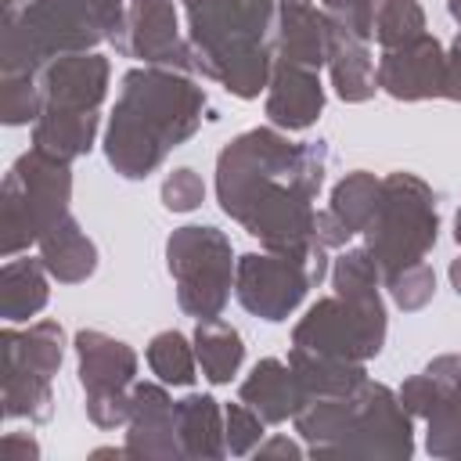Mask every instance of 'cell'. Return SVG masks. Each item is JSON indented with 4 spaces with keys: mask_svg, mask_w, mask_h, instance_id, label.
Listing matches in <instances>:
<instances>
[{
    "mask_svg": "<svg viewBox=\"0 0 461 461\" xmlns=\"http://www.w3.org/2000/svg\"><path fill=\"white\" fill-rule=\"evenodd\" d=\"M378 194H382V176H375L367 169H353L331 187V198L324 209L357 238L371 223V216L378 209Z\"/></svg>",
    "mask_w": 461,
    "mask_h": 461,
    "instance_id": "cell-28",
    "label": "cell"
},
{
    "mask_svg": "<svg viewBox=\"0 0 461 461\" xmlns=\"http://www.w3.org/2000/svg\"><path fill=\"white\" fill-rule=\"evenodd\" d=\"M331 25H342L364 40H371V0H321Z\"/></svg>",
    "mask_w": 461,
    "mask_h": 461,
    "instance_id": "cell-37",
    "label": "cell"
},
{
    "mask_svg": "<svg viewBox=\"0 0 461 461\" xmlns=\"http://www.w3.org/2000/svg\"><path fill=\"white\" fill-rule=\"evenodd\" d=\"M447 274H450V288H454V292H457V299H461V256H457V259H450V270H447Z\"/></svg>",
    "mask_w": 461,
    "mask_h": 461,
    "instance_id": "cell-41",
    "label": "cell"
},
{
    "mask_svg": "<svg viewBox=\"0 0 461 461\" xmlns=\"http://www.w3.org/2000/svg\"><path fill=\"white\" fill-rule=\"evenodd\" d=\"M288 364L295 371L299 389L310 396H349L367 382V367L357 360H335V357H317L306 349H288Z\"/></svg>",
    "mask_w": 461,
    "mask_h": 461,
    "instance_id": "cell-25",
    "label": "cell"
},
{
    "mask_svg": "<svg viewBox=\"0 0 461 461\" xmlns=\"http://www.w3.org/2000/svg\"><path fill=\"white\" fill-rule=\"evenodd\" d=\"M0 349L7 357H18L32 371L54 378L61 371V360H65V328L58 321H32L22 331L14 324H7L0 331Z\"/></svg>",
    "mask_w": 461,
    "mask_h": 461,
    "instance_id": "cell-27",
    "label": "cell"
},
{
    "mask_svg": "<svg viewBox=\"0 0 461 461\" xmlns=\"http://www.w3.org/2000/svg\"><path fill=\"white\" fill-rule=\"evenodd\" d=\"M112 47L122 58H133L140 65L194 72L187 32H180V18H176L173 0H130L126 25Z\"/></svg>",
    "mask_w": 461,
    "mask_h": 461,
    "instance_id": "cell-12",
    "label": "cell"
},
{
    "mask_svg": "<svg viewBox=\"0 0 461 461\" xmlns=\"http://www.w3.org/2000/svg\"><path fill=\"white\" fill-rule=\"evenodd\" d=\"M176 443L180 457L194 461H220L227 454V436H223V407L209 393H187L176 400Z\"/></svg>",
    "mask_w": 461,
    "mask_h": 461,
    "instance_id": "cell-21",
    "label": "cell"
},
{
    "mask_svg": "<svg viewBox=\"0 0 461 461\" xmlns=\"http://www.w3.org/2000/svg\"><path fill=\"white\" fill-rule=\"evenodd\" d=\"M256 457H306V447H299L288 436H270L256 447Z\"/></svg>",
    "mask_w": 461,
    "mask_h": 461,
    "instance_id": "cell-40",
    "label": "cell"
},
{
    "mask_svg": "<svg viewBox=\"0 0 461 461\" xmlns=\"http://www.w3.org/2000/svg\"><path fill=\"white\" fill-rule=\"evenodd\" d=\"M267 122L285 130V133H303L310 130L321 112H324V83L317 68L274 61V76L267 83V101H263Z\"/></svg>",
    "mask_w": 461,
    "mask_h": 461,
    "instance_id": "cell-16",
    "label": "cell"
},
{
    "mask_svg": "<svg viewBox=\"0 0 461 461\" xmlns=\"http://www.w3.org/2000/svg\"><path fill=\"white\" fill-rule=\"evenodd\" d=\"M234 249L212 223H187L166 238V270L176 288V303L194 321L223 317L234 292Z\"/></svg>",
    "mask_w": 461,
    "mask_h": 461,
    "instance_id": "cell-9",
    "label": "cell"
},
{
    "mask_svg": "<svg viewBox=\"0 0 461 461\" xmlns=\"http://www.w3.org/2000/svg\"><path fill=\"white\" fill-rule=\"evenodd\" d=\"M443 61H447V47L432 32H421V36L378 54V61H375L378 90H385L396 101L443 97Z\"/></svg>",
    "mask_w": 461,
    "mask_h": 461,
    "instance_id": "cell-13",
    "label": "cell"
},
{
    "mask_svg": "<svg viewBox=\"0 0 461 461\" xmlns=\"http://www.w3.org/2000/svg\"><path fill=\"white\" fill-rule=\"evenodd\" d=\"M202 202H205V184L191 166H180L162 180V205L169 212H194Z\"/></svg>",
    "mask_w": 461,
    "mask_h": 461,
    "instance_id": "cell-35",
    "label": "cell"
},
{
    "mask_svg": "<svg viewBox=\"0 0 461 461\" xmlns=\"http://www.w3.org/2000/svg\"><path fill=\"white\" fill-rule=\"evenodd\" d=\"M414 418L385 382H364L349 396H310L292 418L306 454H364L407 461L414 454Z\"/></svg>",
    "mask_w": 461,
    "mask_h": 461,
    "instance_id": "cell-5",
    "label": "cell"
},
{
    "mask_svg": "<svg viewBox=\"0 0 461 461\" xmlns=\"http://www.w3.org/2000/svg\"><path fill=\"white\" fill-rule=\"evenodd\" d=\"M0 450L14 461H36L40 457V443L29 436V432H4L0 439Z\"/></svg>",
    "mask_w": 461,
    "mask_h": 461,
    "instance_id": "cell-39",
    "label": "cell"
},
{
    "mask_svg": "<svg viewBox=\"0 0 461 461\" xmlns=\"http://www.w3.org/2000/svg\"><path fill=\"white\" fill-rule=\"evenodd\" d=\"M191 342H194L198 367L212 385H227L245 364V342H241L238 328H230L220 317L198 321L191 331Z\"/></svg>",
    "mask_w": 461,
    "mask_h": 461,
    "instance_id": "cell-26",
    "label": "cell"
},
{
    "mask_svg": "<svg viewBox=\"0 0 461 461\" xmlns=\"http://www.w3.org/2000/svg\"><path fill=\"white\" fill-rule=\"evenodd\" d=\"M277 61L324 68L328 61V14L313 0H281L277 7Z\"/></svg>",
    "mask_w": 461,
    "mask_h": 461,
    "instance_id": "cell-17",
    "label": "cell"
},
{
    "mask_svg": "<svg viewBox=\"0 0 461 461\" xmlns=\"http://www.w3.org/2000/svg\"><path fill=\"white\" fill-rule=\"evenodd\" d=\"M72 162H61L40 148L22 151L0 187V256L11 259L36 245L58 220L68 216Z\"/></svg>",
    "mask_w": 461,
    "mask_h": 461,
    "instance_id": "cell-7",
    "label": "cell"
},
{
    "mask_svg": "<svg viewBox=\"0 0 461 461\" xmlns=\"http://www.w3.org/2000/svg\"><path fill=\"white\" fill-rule=\"evenodd\" d=\"M144 357H148L151 375L166 385H194V378H198L194 342L176 328H166V331L151 335Z\"/></svg>",
    "mask_w": 461,
    "mask_h": 461,
    "instance_id": "cell-29",
    "label": "cell"
},
{
    "mask_svg": "<svg viewBox=\"0 0 461 461\" xmlns=\"http://www.w3.org/2000/svg\"><path fill=\"white\" fill-rule=\"evenodd\" d=\"M50 299V274L36 256H11L0 267V317L7 324H25Z\"/></svg>",
    "mask_w": 461,
    "mask_h": 461,
    "instance_id": "cell-22",
    "label": "cell"
},
{
    "mask_svg": "<svg viewBox=\"0 0 461 461\" xmlns=\"http://www.w3.org/2000/svg\"><path fill=\"white\" fill-rule=\"evenodd\" d=\"M108 79L112 65L97 50H76L61 54L50 65L40 68V86H43V108L58 112H101L108 97Z\"/></svg>",
    "mask_w": 461,
    "mask_h": 461,
    "instance_id": "cell-14",
    "label": "cell"
},
{
    "mask_svg": "<svg viewBox=\"0 0 461 461\" xmlns=\"http://www.w3.org/2000/svg\"><path fill=\"white\" fill-rule=\"evenodd\" d=\"M83 411L97 429H119L130 418V389L137 382V353L130 342L83 328L72 339Z\"/></svg>",
    "mask_w": 461,
    "mask_h": 461,
    "instance_id": "cell-11",
    "label": "cell"
},
{
    "mask_svg": "<svg viewBox=\"0 0 461 461\" xmlns=\"http://www.w3.org/2000/svg\"><path fill=\"white\" fill-rule=\"evenodd\" d=\"M223 436H227V454L245 457V454H256V447L267 439V421L249 403L238 400L223 407Z\"/></svg>",
    "mask_w": 461,
    "mask_h": 461,
    "instance_id": "cell-34",
    "label": "cell"
},
{
    "mask_svg": "<svg viewBox=\"0 0 461 461\" xmlns=\"http://www.w3.org/2000/svg\"><path fill=\"white\" fill-rule=\"evenodd\" d=\"M173 414H176V400L166 393V382H133L130 418H126V457H144V461L180 457Z\"/></svg>",
    "mask_w": 461,
    "mask_h": 461,
    "instance_id": "cell-15",
    "label": "cell"
},
{
    "mask_svg": "<svg viewBox=\"0 0 461 461\" xmlns=\"http://www.w3.org/2000/svg\"><path fill=\"white\" fill-rule=\"evenodd\" d=\"M281 0H187V47L202 79L252 101L267 90L277 61Z\"/></svg>",
    "mask_w": 461,
    "mask_h": 461,
    "instance_id": "cell-3",
    "label": "cell"
},
{
    "mask_svg": "<svg viewBox=\"0 0 461 461\" xmlns=\"http://www.w3.org/2000/svg\"><path fill=\"white\" fill-rule=\"evenodd\" d=\"M447 7H450V18L457 22V36H461V0H447Z\"/></svg>",
    "mask_w": 461,
    "mask_h": 461,
    "instance_id": "cell-42",
    "label": "cell"
},
{
    "mask_svg": "<svg viewBox=\"0 0 461 461\" xmlns=\"http://www.w3.org/2000/svg\"><path fill=\"white\" fill-rule=\"evenodd\" d=\"M425 450L432 457H461V400L447 396L425 418Z\"/></svg>",
    "mask_w": 461,
    "mask_h": 461,
    "instance_id": "cell-33",
    "label": "cell"
},
{
    "mask_svg": "<svg viewBox=\"0 0 461 461\" xmlns=\"http://www.w3.org/2000/svg\"><path fill=\"white\" fill-rule=\"evenodd\" d=\"M0 389H4V418L7 421H29V425H43L54 414V389L50 378L32 371L29 364H22L18 357L4 353V375H0Z\"/></svg>",
    "mask_w": 461,
    "mask_h": 461,
    "instance_id": "cell-24",
    "label": "cell"
},
{
    "mask_svg": "<svg viewBox=\"0 0 461 461\" xmlns=\"http://www.w3.org/2000/svg\"><path fill=\"white\" fill-rule=\"evenodd\" d=\"M439 241V209L432 187L407 169L382 176V194L371 223L364 227V249L375 256L382 281L411 263H421Z\"/></svg>",
    "mask_w": 461,
    "mask_h": 461,
    "instance_id": "cell-8",
    "label": "cell"
},
{
    "mask_svg": "<svg viewBox=\"0 0 461 461\" xmlns=\"http://www.w3.org/2000/svg\"><path fill=\"white\" fill-rule=\"evenodd\" d=\"M25 0H4V11H14V7H22Z\"/></svg>",
    "mask_w": 461,
    "mask_h": 461,
    "instance_id": "cell-43",
    "label": "cell"
},
{
    "mask_svg": "<svg viewBox=\"0 0 461 461\" xmlns=\"http://www.w3.org/2000/svg\"><path fill=\"white\" fill-rule=\"evenodd\" d=\"M425 32V11L418 0H371V40L389 50Z\"/></svg>",
    "mask_w": 461,
    "mask_h": 461,
    "instance_id": "cell-30",
    "label": "cell"
},
{
    "mask_svg": "<svg viewBox=\"0 0 461 461\" xmlns=\"http://www.w3.org/2000/svg\"><path fill=\"white\" fill-rule=\"evenodd\" d=\"M385 288H389L393 303H396L403 313H418V310H425V306L432 303V295H436V274H432V267L421 259V263H411V267L389 274V277H385Z\"/></svg>",
    "mask_w": 461,
    "mask_h": 461,
    "instance_id": "cell-32",
    "label": "cell"
},
{
    "mask_svg": "<svg viewBox=\"0 0 461 461\" xmlns=\"http://www.w3.org/2000/svg\"><path fill=\"white\" fill-rule=\"evenodd\" d=\"M335 94L346 104H364L375 97L378 90V76H375V58H371V40L331 25L328 22V61H324Z\"/></svg>",
    "mask_w": 461,
    "mask_h": 461,
    "instance_id": "cell-19",
    "label": "cell"
},
{
    "mask_svg": "<svg viewBox=\"0 0 461 461\" xmlns=\"http://www.w3.org/2000/svg\"><path fill=\"white\" fill-rule=\"evenodd\" d=\"M396 396H400V403L407 407V414H411V418H421V421L443 403V389L436 385V378H432L429 371L411 375V378L396 389Z\"/></svg>",
    "mask_w": 461,
    "mask_h": 461,
    "instance_id": "cell-36",
    "label": "cell"
},
{
    "mask_svg": "<svg viewBox=\"0 0 461 461\" xmlns=\"http://www.w3.org/2000/svg\"><path fill=\"white\" fill-rule=\"evenodd\" d=\"M331 274L328 249L317 241L306 252H245L234 263V299L259 321H288L306 292Z\"/></svg>",
    "mask_w": 461,
    "mask_h": 461,
    "instance_id": "cell-10",
    "label": "cell"
},
{
    "mask_svg": "<svg viewBox=\"0 0 461 461\" xmlns=\"http://www.w3.org/2000/svg\"><path fill=\"white\" fill-rule=\"evenodd\" d=\"M40 259L47 267V274L58 285H79L97 270V245L94 238L79 227V220L68 212L65 220H58L40 241Z\"/></svg>",
    "mask_w": 461,
    "mask_h": 461,
    "instance_id": "cell-20",
    "label": "cell"
},
{
    "mask_svg": "<svg viewBox=\"0 0 461 461\" xmlns=\"http://www.w3.org/2000/svg\"><path fill=\"white\" fill-rule=\"evenodd\" d=\"M457 400H461V393H457Z\"/></svg>",
    "mask_w": 461,
    "mask_h": 461,
    "instance_id": "cell-44",
    "label": "cell"
},
{
    "mask_svg": "<svg viewBox=\"0 0 461 461\" xmlns=\"http://www.w3.org/2000/svg\"><path fill=\"white\" fill-rule=\"evenodd\" d=\"M205 104V86L184 68H130L119 79V97L101 140L108 166L122 180H148L173 148L194 137Z\"/></svg>",
    "mask_w": 461,
    "mask_h": 461,
    "instance_id": "cell-2",
    "label": "cell"
},
{
    "mask_svg": "<svg viewBox=\"0 0 461 461\" xmlns=\"http://www.w3.org/2000/svg\"><path fill=\"white\" fill-rule=\"evenodd\" d=\"M331 295L317 299L292 328V346L335 357V360H357L367 364L382 353L389 317L382 303V270L375 256L360 249H342L331 259Z\"/></svg>",
    "mask_w": 461,
    "mask_h": 461,
    "instance_id": "cell-4",
    "label": "cell"
},
{
    "mask_svg": "<svg viewBox=\"0 0 461 461\" xmlns=\"http://www.w3.org/2000/svg\"><path fill=\"white\" fill-rule=\"evenodd\" d=\"M443 97L461 104V36H454V43L447 47V61H443Z\"/></svg>",
    "mask_w": 461,
    "mask_h": 461,
    "instance_id": "cell-38",
    "label": "cell"
},
{
    "mask_svg": "<svg viewBox=\"0 0 461 461\" xmlns=\"http://www.w3.org/2000/svg\"><path fill=\"white\" fill-rule=\"evenodd\" d=\"M43 115L40 72H0V122L29 126Z\"/></svg>",
    "mask_w": 461,
    "mask_h": 461,
    "instance_id": "cell-31",
    "label": "cell"
},
{
    "mask_svg": "<svg viewBox=\"0 0 461 461\" xmlns=\"http://www.w3.org/2000/svg\"><path fill=\"white\" fill-rule=\"evenodd\" d=\"M97 130H101V112L43 108V115L32 122V148L61 162H76L79 155H90V148L97 144Z\"/></svg>",
    "mask_w": 461,
    "mask_h": 461,
    "instance_id": "cell-23",
    "label": "cell"
},
{
    "mask_svg": "<svg viewBox=\"0 0 461 461\" xmlns=\"http://www.w3.org/2000/svg\"><path fill=\"white\" fill-rule=\"evenodd\" d=\"M328 173V140H288L277 126H252L216 155V202L270 252H306L313 202Z\"/></svg>",
    "mask_w": 461,
    "mask_h": 461,
    "instance_id": "cell-1",
    "label": "cell"
},
{
    "mask_svg": "<svg viewBox=\"0 0 461 461\" xmlns=\"http://www.w3.org/2000/svg\"><path fill=\"white\" fill-rule=\"evenodd\" d=\"M130 0H25L4 11L0 72H40L61 54L115 43Z\"/></svg>",
    "mask_w": 461,
    "mask_h": 461,
    "instance_id": "cell-6",
    "label": "cell"
},
{
    "mask_svg": "<svg viewBox=\"0 0 461 461\" xmlns=\"http://www.w3.org/2000/svg\"><path fill=\"white\" fill-rule=\"evenodd\" d=\"M238 400L249 403L267 425H281L288 418L299 414V407L306 403V393L295 382V371L288 360L277 357H263L252 364V371L241 378L238 385Z\"/></svg>",
    "mask_w": 461,
    "mask_h": 461,
    "instance_id": "cell-18",
    "label": "cell"
}]
</instances>
